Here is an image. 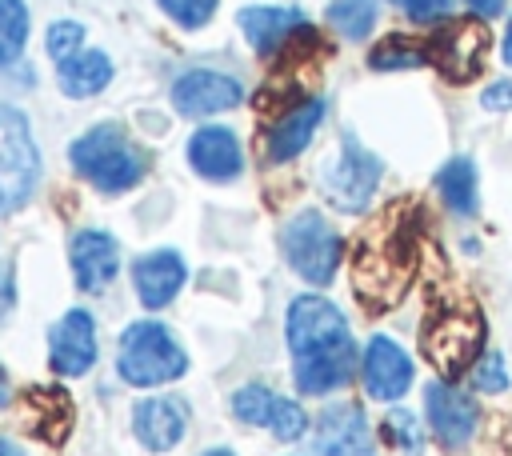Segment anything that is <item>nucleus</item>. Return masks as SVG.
I'll use <instances>...</instances> for the list:
<instances>
[{"label":"nucleus","instance_id":"nucleus-1","mask_svg":"<svg viewBox=\"0 0 512 456\" xmlns=\"http://www.w3.org/2000/svg\"><path fill=\"white\" fill-rule=\"evenodd\" d=\"M288 348L292 376L304 396H328L352 380L356 344L340 308L324 296H296L288 304Z\"/></svg>","mask_w":512,"mask_h":456},{"label":"nucleus","instance_id":"nucleus-2","mask_svg":"<svg viewBox=\"0 0 512 456\" xmlns=\"http://www.w3.org/2000/svg\"><path fill=\"white\" fill-rule=\"evenodd\" d=\"M412 272H416V240L404 216L400 220L384 216V224L372 236H360L352 256V284L368 312L392 308L404 296Z\"/></svg>","mask_w":512,"mask_h":456},{"label":"nucleus","instance_id":"nucleus-3","mask_svg":"<svg viewBox=\"0 0 512 456\" xmlns=\"http://www.w3.org/2000/svg\"><path fill=\"white\" fill-rule=\"evenodd\" d=\"M68 156H72V168L100 192H128L140 184L148 168L144 152L124 136L120 124H92L72 140Z\"/></svg>","mask_w":512,"mask_h":456},{"label":"nucleus","instance_id":"nucleus-4","mask_svg":"<svg viewBox=\"0 0 512 456\" xmlns=\"http://www.w3.org/2000/svg\"><path fill=\"white\" fill-rule=\"evenodd\" d=\"M116 372L132 388H160L188 372V352L160 320H136L120 336Z\"/></svg>","mask_w":512,"mask_h":456},{"label":"nucleus","instance_id":"nucleus-5","mask_svg":"<svg viewBox=\"0 0 512 456\" xmlns=\"http://www.w3.org/2000/svg\"><path fill=\"white\" fill-rule=\"evenodd\" d=\"M420 348L428 364L440 372V380H456L484 356V316L472 304L436 308L420 328Z\"/></svg>","mask_w":512,"mask_h":456},{"label":"nucleus","instance_id":"nucleus-6","mask_svg":"<svg viewBox=\"0 0 512 456\" xmlns=\"http://www.w3.org/2000/svg\"><path fill=\"white\" fill-rule=\"evenodd\" d=\"M340 232L324 220V212L316 208H304L296 212L284 232H280V252L284 260L292 264L296 276H304L308 284H328L336 276V264H340Z\"/></svg>","mask_w":512,"mask_h":456},{"label":"nucleus","instance_id":"nucleus-7","mask_svg":"<svg viewBox=\"0 0 512 456\" xmlns=\"http://www.w3.org/2000/svg\"><path fill=\"white\" fill-rule=\"evenodd\" d=\"M40 180V156L32 128L24 112L12 104H0V216H12L28 204L32 188Z\"/></svg>","mask_w":512,"mask_h":456},{"label":"nucleus","instance_id":"nucleus-8","mask_svg":"<svg viewBox=\"0 0 512 456\" xmlns=\"http://www.w3.org/2000/svg\"><path fill=\"white\" fill-rule=\"evenodd\" d=\"M380 156H372L356 132H344L340 136V156L324 164V176H320V188H324V200L340 212H364L376 184H380Z\"/></svg>","mask_w":512,"mask_h":456},{"label":"nucleus","instance_id":"nucleus-9","mask_svg":"<svg viewBox=\"0 0 512 456\" xmlns=\"http://www.w3.org/2000/svg\"><path fill=\"white\" fill-rule=\"evenodd\" d=\"M484 48H488V32L480 28V20H452L428 36V60L452 84H468L480 72Z\"/></svg>","mask_w":512,"mask_h":456},{"label":"nucleus","instance_id":"nucleus-10","mask_svg":"<svg viewBox=\"0 0 512 456\" xmlns=\"http://www.w3.org/2000/svg\"><path fill=\"white\" fill-rule=\"evenodd\" d=\"M232 412H236V420L256 424V428H268V432L280 436V440H300L304 428H308L304 408H300L296 400H288V396L264 388V384H244V388H236V392H232Z\"/></svg>","mask_w":512,"mask_h":456},{"label":"nucleus","instance_id":"nucleus-11","mask_svg":"<svg viewBox=\"0 0 512 456\" xmlns=\"http://www.w3.org/2000/svg\"><path fill=\"white\" fill-rule=\"evenodd\" d=\"M48 364L56 376H84L96 364V324L92 312L68 308L48 328Z\"/></svg>","mask_w":512,"mask_h":456},{"label":"nucleus","instance_id":"nucleus-12","mask_svg":"<svg viewBox=\"0 0 512 456\" xmlns=\"http://www.w3.org/2000/svg\"><path fill=\"white\" fill-rule=\"evenodd\" d=\"M424 412H428L432 436L444 448H464L476 432V404L452 380H432L424 388Z\"/></svg>","mask_w":512,"mask_h":456},{"label":"nucleus","instance_id":"nucleus-13","mask_svg":"<svg viewBox=\"0 0 512 456\" xmlns=\"http://www.w3.org/2000/svg\"><path fill=\"white\" fill-rule=\"evenodd\" d=\"M360 380L372 400H400L412 388V360L396 340L372 336L360 356Z\"/></svg>","mask_w":512,"mask_h":456},{"label":"nucleus","instance_id":"nucleus-14","mask_svg":"<svg viewBox=\"0 0 512 456\" xmlns=\"http://www.w3.org/2000/svg\"><path fill=\"white\" fill-rule=\"evenodd\" d=\"M244 100L240 80L212 72V68H192L172 84V104L180 116H212V112H228Z\"/></svg>","mask_w":512,"mask_h":456},{"label":"nucleus","instance_id":"nucleus-15","mask_svg":"<svg viewBox=\"0 0 512 456\" xmlns=\"http://www.w3.org/2000/svg\"><path fill=\"white\" fill-rule=\"evenodd\" d=\"M316 456H376L368 416L356 404H328L316 420Z\"/></svg>","mask_w":512,"mask_h":456},{"label":"nucleus","instance_id":"nucleus-16","mask_svg":"<svg viewBox=\"0 0 512 456\" xmlns=\"http://www.w3.org/2000/svg\"><path fill=\"white\" fill-rule=\"evenodd\" d=\"M188 164L196 176L212 180V184H228L244 172V148H240V136L232 128H220V124H208V128H196L192 140H188Z\"/></svg>","mask_w":512,"mask_h":456},{"label":"nucleus","instance_id":"nucleus-17","mask_svg":"<svg viewBox=\"0 0 512 456\" xmlns=\"http://www.w3.org/2000/svg\"><path fill=\"white\" fill-rule=\"evenodd\" d=\"M120 268V244L100 232V228H84L72 236V276L80 292H104L116 280Z\"/></svg>","mask_w":512,"mask_h":456},{"label":"nucleus","instance_id":"nucleus-18","mask_svg":"<svg viewBox=\"0 0 512 456\" xmlns=\"http://www.w3.org/2000/svg\"><path fill=\"white\" fill-rule=\"evenodd\" d=\"M184 428H188V408L176 396H148L132 408V432L152 452L176 448L184 440Z\"/></svg>","mask_w":512,"mask_h":456},{"label":"nucleus","instance_id":"nucleus-19","mask_svg":"<svg viewBox=\"0 0 512 456\" xmlns=\"http://www.w3.org/2000/svg\"><path fill=\"white\" fill-rule=\"evenodd\" d=\"M244 40L260 52V56H276L308 20L300 8H280V4H252V8H240L236 16Z\"/></svg>","mask_w":512,"mask_h":456},{"label":"nucleus","instance_id":"nucleus-20","mask_svg":"<svg viewBox=\"0 0 512 456\" xmlns=\"http://www.w3.org/2000/svg\"><path fill=\"white\" fill-rule=\"evenodd\" d=\"M184 276H188V268H184L180 252H172V248H156L132 264V284H136V296L144 308L172 304L176 292L184 288Z\"/></svg>","mask_w":512,"mask_h":456},{"label":"nucleus","instance_id":"nucleus-21","mask_svg":"<svg viewBox=\"0 0 512 456\" xmlns=\"http://www.w3.org/2000/svg\"><path fill=\"white\" fill-rule=\"evenodd\" d=\"M324 112H328V104H324L320 96L300 100L292 112H284V116L268 128V136H264V152H268V160L284 164V160L300 156V152L312 144V136H316V128H320Z\"/></svg>","mask_w":512,"mask_h":456},{"label":"nucleus","instance_id":"nucleus-22","mask_svg":"<svg viewBox=\"0 0 512 456\" xmlns=\"http://www.w3.org/2000/svg\"><path fill=\"white\" fill-rule=\"evenodd\" d=\"M56 76H60V88L68 96H96L108 80H112V60L100 52V48H80L72 60L56 64Z\"/></svg>","mask_w":512,"mask_h":456},{"label":"nucleus","instance_id":"nucleus-23","mask_svg":"<svg viewBox=\"0 0 512 456\" xmlns=\"http://www.w3.org/2000/svg\"><path fill=\"white\" fill-rule=\"evenodd\" d=\"M436 192L456 216H472L476 212V164L468 156H452L436 172Z\"/></svg>","mask_w":512,"mask_h":456},{"label":"nucleus","instance_id":"nucleus-24","mask_svg":"<svg viewBox=\"0 0 512 456\" xmlns=\"http://www.w3.org/2000/svg\"><path fill=\"white\" fill-rule=\"evenodd\" d=\"M368 64L380 68V72H392V68H420L428 64V40H416V36H384L372 52H368Z\"/></svg>","mask_w":512,"mask_h":456},{"label":"nucleus","instance_id":"nucleus-25","mask_svg":"<svg viewBox=\"0 0 512 456\" xmlns=\"http://www.w3.org/2000/svg\"><path fill=\"white\" fill-rule=\"evenodd\" d=\"M28 44V4L0 0V68H12Z\"/></svg>","mask_w":512,"mask_h":456},{"label":"nucleus","instance_id":"nucleus-26","mask_svg":"<svg viewBox=\"0 0 512 456\" xmlns=\"http://www.w3.org/2000/svg\"><path fill=\"white\" fill-rule=\"evenodd\" d=\"M328 24L344 40H364L376 24V0H332L328 4Z\"/></svg>","mask_w":512,"mask_h":456},{"label":"nucleus","instance_id":"nucleus-27","mask_svg":"<svg viewBox=\"0 0 512 456\" xmlns=\"http://www.w3.org/2000/svg\"><path fill=\"white\" fill-rule=\"evenodd\" d=\"M44 44H48V56H52L56 64H64V60H72V56L84 48V28H80L76 20H56V24H48Z\"/></svg>","mask_w":512,"mask_h":456},{"label":"nucleus","instance_id":"nucleus-28","mask_svg":"<svg viewBox=\"0 0 512 456\" xmlns=\"http://www.w3.org/2000/svg\"><path fill=\"white\" fill-rule=\"evenodd\" d=\"M384 432H388V440L396 444V448H404V452H420V444H424V432H420V424H416V416L412 412H404V408H392L388 416H384Z\"/></svg>","mask_w":512,"mask_h":456},{"label":"nucleus","instance_id":"nucleus-29","mask_svg":"<svg viewBox=\"0 0 512 456\" xmlns=\"http://www.w3.org/2000/svg\"><path fill=\"white\" fill-rule=\"evenodd\" d=\"M160 8L180 24V28H204L216 16V0H160Z\"/></svg>","mask_w":512,"mask_h":456},{"label":"nucleus","instance_id":"nucleus-30","mask_svg":"<svg viewBox=\"0 0 512 456\" xmlns=\"http://www.w3.org/2000/svg\"><path fill=\"white\" fill-rule=\"evenodd\" d=\"M468 372H472V384L480 392H504L508 388V372H504V356L500 352H484Z\"/></svg>","mask_w":512,"mask_h":456},{"label":"nucleus","instance_id":"nucleus-31","mask_svg":"<svg viewBox=\"0 0 512 456\" xmlns=\"http://www.w3.org/2000/svg\"><path fill=\"white\" fill-rule=\"evenodd\" d=\"M392 4L416 24H440L452 16V0H392Z\"/></svg>","mask_w":512,"mask_h":456},{"label":"nucleus","instance_id":"nucleus-32","mask_svg":"<svg viewBox=\"0 0 512 456\" xmlns=\"http://www.w3.org/2000/svg\"><path fill=\"white\" fill-rule=\"evenodd\" d=\"M16 304V272H12V260L0 256V320L12 312Z\"/></svg>","mask_w":512,"mask_h":456},{"label":"nucleus","instance_id":"nucleus-33","mask_svg":"<svg viewBox=\"0 0 512 456\" xmlns=\"http://www.w3.org/2000/svg\"><path fill=\"white\" fill-rule=\"evenodd\" d=\"M480 100H484L488 112H508V108H512V80H496V84H488V92H484Z\"/></svg>","mask_w":512,"mask_h":456},{"label":"nucleus","instance_id":"nucleus-34","mask_svg":"<svg viewBox=\"0 0 512 456\" xmlns=\"http://www.w3.org/2000/svg\"><path fill=\"white\" fill-rule=\"evenodd\" d=\"M464 4H468V8H476L480 16H496V12L504 8V0H464Z\"/></svg>","mask_w":512,"mask_h":456},{"label":"nucleus","instance_id":"nucleus-35","mask_svg":"<svg viewBox=\"0 0 512 456\" xmlns=\"http://www.w3.org/2000/svg\"><path fill=\"white\" fill-rule=\"evenodd\" d=\"M500 56H504V64H512V16H508V28H504V44H500Z\"/></svg>","mask_w":512,"mask_h":456},{"label":"nucleus","instance_id":"nucleus-36","mask_svg":"<svg viewBox=\"0 0 512 456\" xmlns=\"http://www.w3.org/2000/svg\"><path fill=\"white\" fill-rule=\"evenodd\" d=\"M12 400V384H8V372H4V364H0V408Z\"/></svg>","mask_w":512,"mask_h":456},{"label":"nucleus","instance_id":"nucleus-37","mask_svg":"<svg viewBox=\"0 0 512 456\" xmlns=\"http://www.w3.org/2000/svg\"><path fill=\"white\" fill-rule=\"evenodd\" d=\"M0 456H24V452H20V448H16L8 436H0Z\"/></svg>","mask_w":512,"mask_h":456},{"label":"nucleus","instance_id":"nucleus-38","mask_svg":"<svg viewBox=\"0 0 512 456\" xmlns=\"http://www.w3.org/2000/svg\"><path fill=\"white\" fill-rule=\"evenodd\" d=\"M204 456H236V452H228V448H212V452H204Z\"/></svg>","mask_w":512,"mask_h":456}]
</instances>
